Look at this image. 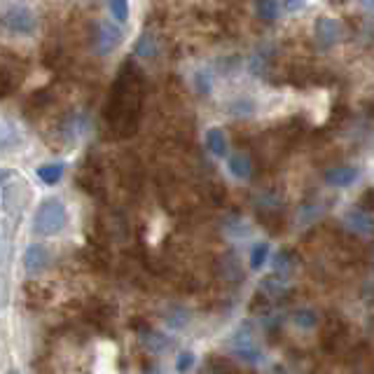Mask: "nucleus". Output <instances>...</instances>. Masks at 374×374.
I'll return each mask as SVG.
<instances>
[{"label": "nucleus", "mask_w": 374, "mask_h": 374, "mask_svg": "<svg viewBox=\"0 0 374 374\" xmlns=\"http://www.w3.org/2000/svg\"><path fill=\"white\" fill-rule=\"evenodd\" d=\"M143 101H145V77L136 63L126 61L119 68L106 103V122L117 138L136 136L143 117Z\"/></svg>", "instance_id": "f257e3e1"}, {"label": "nucleus", "mask_w": 374, "mask_h": 374, "mask_svg": "<svg viewBox=\"0 0 374 374\" xmlns=\"http://www.w3.org/2000/svg\"><path fill=\"white\" fill-rule=\"evenodd\" d=\"M321 348L328 356H341L344 358L351 348V341H348V323L346 318L330 312L323 321V330H321Z\"/></svg>", "instance_id": "f03ea898"}, {"label": "nucleus", "mask_w": 374, "mask_h": 374, "mask_svg": "<svg viewBox=\"0 0 374 374\" xmlns=\"http://www.w3.org/2000/svg\"><path fill=\"white\" fill-rule=\"evenodd\" d=\"M66 222H68V213L63 202H59V199H45L35 213L33 229L38 236H54L66 227Z\"/></svg>", "instance_id": "7ed1b4c3"}, {"label": "nucleus", "mask_w": 374, "mask_h": 374, "mask_svg": "<svg viewBox=\"0 0 374 374\" xmlns=\"http://www.w3.org/2000/svg\"><path fill=\"white\" fill-rule=\"evenodd\" d=\"M77 187L87 192L94 199H106V173H103L101 164L97 159H87V162L79 166L77 176H75Z\"/></svg>", "instance_id": "20e7f679"}, {"label": "nucleus", "mask_w": 374, "mask_h": 374, "mask_svg": "<svg viewBox=\"0 0 374 374\" xmlns=\"http://www.w3.org/2000/svg\"><path fill=\"white\" fill-rule=\"evenodd\" d=\"M119 45H122V31L113 26V23L99 21L97 26L92 28V47L97 50V54H101V57L115 52Z\"/></svg>", "instance_id": "39448f33"}, {"label": "nucleus", "mask_w": 374, "mask_h": 374, "mask_svg": "<svg viewBox=\"0 0 374 374\" xmlns=\"http://www.w3.org/2000/svg\"><path fill=\"white\" fill-rule=\"evenodd\" d=\"M3 26L14 35H31L35 31V14L33 10H28V7H23V5H12L10 10L5 12Z\"/></svg>", "instance_id": "423d86ee"}, {"label": "nucleus", "mask_w": 374, "mask_h": 374, "mask_svg": "<svg viewBox=\"0 0 374 374\" xmlns=\"http://www.w3.org/2000/svg\"><path fill=\"white\" fill-rule=\"evenodd\" d=\"M82 318H84V323H89L94 330L108 332L110 325H113V318H115V307H110L108 302L92 299L89 304L82 309Z\"/></svg>", "instance_id": "0eeeda50"}, {"label": "nucleus", "mask_w": 374, "mask_h": 374, "mask_svg": "<svg viewBox=\"0 0 374 374\" xmlns=\"http://www.w3.org/2000/svg\"><path fill=\"white\" fill-rule=\"evenodd\" d=\"M23 77V66L19 57L5 52L3 54V68H0V79H3V97H10V94L17 89L19 82Z\"/></svg>", "instance_id": "6e6552de"}, {"label": "nucleus", "mask_w": 374, "mask_h": 374, "mask_svg": "<svg viewBox=\"0 0 374 374\" xmlns=\"http://www.w3.org/2000/svg\"><path fill=\"white\" fill-rule=\"evenodd\" d=\"M232 351L236 358H241L243 363H251V365H258V363H262V358H265L248 330L236 332L232 339Z\"/></svg>", "instance_id": "1a4fd4ad"}, {"label": "nucleus", "mask_w": 374, "mask_h": 374, "mask_svg": "<svg viewBox=\"0 0 374 374\" xmlns=\"http://www.w3.org/2000/svg\"><path fill=\"white\" fill-rule=\"evenodd\" d=\"M341 38H344V28H341L339 21L328 19V17H321L316 21V45H318V50H330V47H335Z\"/></svg>", "instance_id": "9d476101"}, {"label": "nucleus", "mask_w": 374, "mask_h": 374, "mask_svg": "<svg viewBox=\"0 0 374 374\" xmlns=\"http://www.w3.org/2000/svg\"><path fill=\"white\" fill-rule=\"evenodd\" d=\"M133 328H136V335H138L141 346L145 348V351H150V353H164L166 348L173 346V341L169 337H164L162 332L153 330L148 323H136Z\"/></svg>", "instance_id": "9b49d317"}, {"label": "nucleus", "mask_w": 374, "mask_h": 374, "mask_svg": "<svg viewBox=\"0 0 374 374\" xmlns=\"http://www.w3.org/2000/svg\"><path fill=\"white\" fill-rule=\"evenodd\" d=\"M344 222L358 236H374V213L368 209H351L346 213Z\"/></svg>", "instance_id": "f8f14e48"}, {"label": "nucleus", "mask_w": 374, "mask_h": 374, "mask_svg": "<svg viewBox=\"0 0 374 374\" xmlns=\"http://www.w3.org/2000/svg\"><path fill=\"white\" fill-rule=\"evenodd\" d=\"M47 267H50V251L40 243L28 246L26 253H23V269H26L31 276H38V274H43Z\"/></svg>", "instance_id": "ddd939ff"}, {"label": "nucleus", "mask_w": 374, "mask_h": 374, "mask_svg": "<svg viewBox=\"0 0 374 374\" xmlns=\"http://www.w3.org/2000/svg\"><path fill=\"white\" fill-rule=\"evenodd\" d=\"M323 180L330 187H351L358 180V169H353V166H335V169L325 171Z\"/></svg>", "instance_id": "4468645a"}, {"label": "nucleus", "mask_w": 374, "mask_h": 374, "mask_svg": "<svg viewBox=\"0 0 374 374\" xmlns=\"http://www.w3.org/2000/svg\"><path fill=\"white\" fill-rule=\"evenodd\" d=\"M216 272L218 276L222 278L225 283L229 285H238L243 281V272H241V267H238V262L234 255H225L220 262H218V267H216Z\"/></svg>", "instance_id": "2eb2a0df"}, {"label": "nucleus", "mask_w": 374, "mask_h": 374, "mask_svg": "<svg viewBox=\"0 0 374 374\" xmlns=\"http://www.w3.org/2000/svg\"><path fill=\"white\" fill-rule=\"evenodd\" d=\"M47 299H50V290L45 288V285H40L38 281H28L23 285V304L28 309H40L47 304Z\"/></svg>", "instance_id": "dca6fc26"}, {"label": "nucleus", "mask_w": 374, "mask_h": 374, "mask_svg": "<svg viewBox=\"0 0 374 374\" xmlns=\"http://www.w3.org/2000/svg\"><path fill=\"white\" fill-rule=\"evenodd\" d=\"M260 290L265 292V295L269 299H281L285 292H288V285H285V278L283 276H267V278H262V285H260Z\"/></svg>", "instance_id": "f3484780"}, {"label": "nucleus", "mask_w": 374, "mask_h": 374, "mask_svg": "<svg viewBox=\"0 0 374 374\" xmlns=\"http://www.w3.org/2000/svg\"><path fill=\"white\" fill-rule=\"evenodd\" d=\"M229 171H232V176L238 178V180H248L253 176V162H251V157H246V155H232L229 157Z\"/></svg>", "instance_id": "a211bd4d"}, {"label": "nucleus", "mask_w": 374, "mask_h": 374, "mask_svg": "<svg viewBox=\"0 0 374 374\" xmlns=\"http://www.w3.org/2000/svg\"><path fill=\"white\" fill-rule=\"evenodd\" d=\"M206 148H209L216 157H225L227 155L225 133H222L220 129H209V131H206Z\"/></svg>", "instance_id": "6ab92c4d"}, {"label": "nucleus", "mask_w": 374, "mask_h": 374, "mask_svg": "<svg viewBox=\"0 0 374 374\" xmlns=\"http://www.w3.org/2000/svg\"><path fill=\"white\" fill-rule=\"evenodd\" d=\"M187 321H189V314L182 307H169L164 312V323L169 325V328H173V330L185 328Z\"/></svg>", "instance_id": "aec40b11"}, {"label": "nucleus", "mask_w": 374, "mask_h": 374, "mask_svg": "<svg viewBox=\"0 0 374 374\" xmlns=\"http://www.w3.org/2000/svg\"><path fill=\"white\" fill-rule=\"evenodd\" d=\"M35 173L45 185H57L63 176V164H43V166H38Z\"/></svg>", "instance_id": "412c9836"}, {"label": "nucleus", "mask_w": 374, "mask_h": 374, "mask_svg": "<svg viewBox=\"0 0 374 374\" xmlns=\"http://www.w3.org/2000/svg\"><path fill=\"white\" fill-rule=\"evenodd\" d=\"M202 374H238V370L229 361H222V358L213 356V358L206 361Z\"/></svg>", "instance_id": "4be33fe9"}, {"label": "nucleus", "mask_w": 374, "mask_h": 374, "mask_svg": "<svg viewBox=\"0 0 374 374\" xmlns=\"http://www.w3.org/2000/svg\"><path fill=\"white\" fill-rule=\"evenodd\" d=\"M295 265H297V260H295V255H292V251H281L276 255V260H274V269H276V274L278 276H288L292 269H295Z\"/></svg>", "instance_id": "5701e85b"}, {"label": "nucleus", "mask_w": 374, "mask_h": 374, "mask_svg": "<svg viewBox=\"0 0 374 374\" xmlns=\"http://www.w3.org/2000/svg\"><path fill=\"white\" fill-rule=\"evenodd\" d=\"M255 12L262 21H274L278 17V0H255Z\"/></svg>", "instance_id": "b1692460"}, {"label": "nucleus", "mask_w": 374, "mask_h": 374, "mask_svg": "<svg viewBox=\"0 0 374 374\" xmlns=\"http://www.w3.org/2000/svg\"><path fill=\"white\" fill-rule=\"evenodd\" d=\"M292 321H295V325H299V328L312 330L318 325V314L314 309H297V312H292Z\"/></svg>", "instance_id": "393cba45"}, {"label": "nucleus", "mask_w": 374, "mask_h": 374, "mask_svg": "<svg viewBox=\"0 0 374 374\" xmlns=\"http://www.w3.org/2000/svg\"><path fill=\"white\" fill-rule=\"evenodd\" d=\"M269 255V243H255L251 251V269H262Z\"/></svg>", "instance_id": "a878e982"}, {"label": "nucleus", "mask_w": 374, "mask_h": 374, "mask_svg": "<svg viewBox=\"0 0 374 374\" xmlns=\"http://www.w3.org/2000/svg\"><path fill=\"white\" fill-rule=\"evenodd\" d=\"M108 3V10H110V14L117 19V21H126L129 19V3L126 0H106Z\"/></svg>", "instance_id": "bb28decb"}, {"label": "nucleus", "mask_w": 374, "mask_h": 374, "mask_svg": "<svg viewBox=\"0 0 374 374\" xmlns=\"http://www.w3.org/2000/svg\"><path fill=\"white\" fill-rule=\"evenodd\" d=\"M43 63L47 68H57L61 63V47L59 45H47L45 52H43Z\"/></svg>", "instance_id": "cd10ccee"}, {"label": "nucleus", "mask_w": 374, "mask_h": 374, "mask_svg": "<svg viewBox=\"0 0 374 374\" xmlns=\"http://www.w3.org/2000/svg\"><path fill=\"white\" fill-rule=\"evenodd\" d=\"M192 365H194V353H180L178 356V361H176V370L180 374H187L189 370H192Z\"/></svg>", "instance_id": "c85d7f7f"}, {"label": "nucleus", "mask_w": 374, "mask_h": 374, "mask_svg": "<svg viewBox=\"0 0 374 374\" xmlns=\"http://www.w3.org/2000/svg\"><path fill=\"white\" fill-rule=\"evenodd\" d=\"M363 209H368V211L374 209V187L368 189V192L363 194Z\"/></svg>", "instance_id": "c756f323"}, {"label": "nucleus", "mask_w": 374, "mask_h": 374, "mask_svg": "<svg viewBox=\"0 0 374 374\" xmlns=\"http://www.w3.org/2000/svg\"><path fill=\"white\" fill-rule=\"evenodd\" d=\"M365 299L372 302V304H374V281L368 283V288H365Z\"/></svg>", "instance_id": "7c9ffc66"}, {"label": "nucleus", "mask_w": 374, "mask_h": 374, "mask_svg": "<svg viewBox=\"0 0 374 374\" xmlns=\"http://www.w3.org/2000/svg\"><path fill=\"white\" fill-rule=\"evenodd\" d=\"M307 0H288V7L290 10H299V7H304Z\"/></svg>", "instance_id": "2f4dec72"}, {"label": "nucleus", "mask_w": 374, "mask_h": 374, "mask_svg": "<svg viewBox=\"0 0 374 374\" xmlns=\"http://www.w3.org/2000/svg\"><path fill=\"white\" fill-rule=\"evenodd\" d=\"M363 7L368 12H374V0H363Z\"/></svg>", "instance_id": "473e14b6"}, {"label": "nucleus", "mask_w": 374, "mask_h": 374, "mask_svg": "<svg viewBox=\"0 0 374 374\" xmlns=\"http://www.w3.org/2000/svg\"><path fill=\"white\" fill-rule=\"evenodd\" d=\"M7 374H19L17 370H7Z\"/></svg>", "instance_id": "72a5a7b5"}]
</instances>
